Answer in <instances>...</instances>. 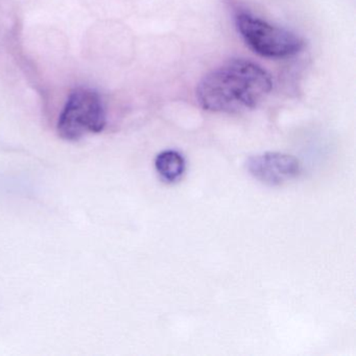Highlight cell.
Here are the masks:
<instances>
[{"mask_svg":"<svg viewBox=\"0 0 356 356\" xmlns=\"http://www.w3.org/2000/svg\"><path fill=\"white\" fill-rule=\"evenodd\" d=\"M107 124L103 101L97 91L78 88L70 93L58 122V134L64 140L78 141L101 133Z\"/></svg>","mask_w":356,"mask_h":356,"instance_id":"obj_2","label":"cell"},{"mask_svg":"<svg viewBox=\"0 0 356 356\" xmlns=\"http://www.w3.org/2000/svg\"><path fill=\"white\" fill-rule=\"evenodd\" d=\"M155 168L166 182H176L184 175L186 162L182 154L172 149L161 152L155 159Z\"/></svg>","mask_w":356,"mask_h":356,"instance_id":"obj_5","label":"cell"},{"mask_svg":"<svg viewBox=\"0 0 356 356\" xmlns=\"http://www.w3.org/2000/svg\"><path fill=\"white\" fill-rule=\"evenodd\" d=\"M272 89V76L264 68L236 59L204 76L197 87V99L207 111L239 113L257 107Z\"/></svg>","mask_w":356,"mask_h":356,"instance_id":"obj_1","label":"cell"},{"mask_svg":"<svg viewBox=\"0 0 356 356\" xmlns=\"http://www.w3.org/2000/svg\"><path fill=\"white\" fill-rule=\"evenodd\" d=\"M235 24L248 47L262 57L270 59L291 57L303 49V40L297 35L250 14H238Z\"/></svg>","mask_w":356,"mask_h":356,"instance_id":"obj_3","label":"cell"},{"mask_svg":"<svg viewBox=\"0 0 356 356\" xmlns=\"http://www.w3.org/2000/svg\"><path fill=\"white\" fill-rule=\"evenodd\" d=\"M248 172L256 180L270 186H278L297 178L301 164L293 156L282 153H264L247 160Z\"/></svg>","mask_w":356,"mask_h":356,"instance_id":"obj_4","label":"cell"}]
</instances>
